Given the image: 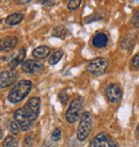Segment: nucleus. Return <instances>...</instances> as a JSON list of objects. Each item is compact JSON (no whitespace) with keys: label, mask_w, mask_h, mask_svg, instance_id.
Returning a JSON list of instances; mask_svg holds the SVG:
<instances>
[{"label":"nucleus","mask_w":139,"mask_h":147,"mask_svg":"<svg viewBox=\"0 0 139 147\" xmlns=\"http://www.w3.org/2000/svg\"><path fill=\"white\" fill-rule=\"evenodd\" d=\"M41 100L39 97L30 98L22 108H19L14 112V119L18 124L22 130L27 131L31 128L32 123L37 121L40 112Z\"/></svg>","instance_id":"nucleus-1"},{"label":"nucleus","mask_w":139,"mask_h":147,"mask_svg":"<svg viewBox=\"0 0 139 147\" xmlns=\"http://www.w3.org/2000/svg\"><path fill=\"white\" fill-rule=\"evenodd\" d=\"M32 88V82L29 80H20L12 88L9 93L7 99L12 103L20 102L28 95Z\"/></svg>","instance_id":"nucleus-2"},{"label":"nucleus","mask_w":139,"mask_h":147,"mask_svg":"<svg viewBox=\"0 0 139 147\" xmlns=\"http://www.w3.org/2000/svg\"><path fill=\"white\" fill-rule=\"evenodd\" d=\"M92 128V115L89 112H84L81 115L80 123L77 128V138L80 142L87 140Z\"/></svg>","instance_id":"nucleus-3"},{"label":"nucleus","mask_w":139,"mask_h":147,"mask_svg":"<svg viewBox=\"0 0 139 147\" xmlns=\"http://www.w3.org/2000/svg\"><path fill=\"white\" fill-rule=\"evenodd\" d=\"M82 110V99L81 98H76L74 99L71 105H70L69 109L65 113V118L66 121L71 123V124H74L78 121V118L80 116V112Z\"/></svg>","instance_id":"nucleus-4"},{"label":"nucleus","mask_w":139,"mask_h":147,"mask_svg":"<svg viewBox=\"0 0 139 147\" xmlns=\"http://www.w3.org/2000/svg\"><path fill=\"white\" fill-rule=\"evenodd\" d=\"M107 67H108V60L105 58H96L88 63L86 70L92 75L99 76L106 71Z\"/></svg>","instance_id":"nucleus-5"},{"label":"nucleus","mask_w":139,"mask_h":147,"mask_svg":"<svg viewBox=\"0 0 139 147\" xmlns=\"http://www.w3.org/2000/svg\"><path fill=\"white\" fill-rule=\"evenodd\" d=\"M89 147H116V144L109 136L105 133H99L93 138Z\"/></svg>","instance_id":"nucleus-6"},{"label":"nucleus","mask_w":139,"mask_h":147,"mask_svg":"<svg viewBox=\"0 0 139 147\" xmlns=\"http://www.w3.org/2000/svg\"><path fill=\"white\" fill-rule=\"evenodd\" d=\"M106 98L108 101L111 103H117L120 101L121 97H122V91H121L120 86L116 83H111L107 86L106 92H105Z\"/></svg>","instance_id":"nucleus-7"},{"label":"nucleus","mask_w":139,"mask_h":147,"mask_svg":"<svg viewBox=\"0 0 139 147\" xmlns=\"http://www.w3.org/2000/svg\"><path fill=\"white\" fill-rule=\"evenodd\" d=\"M18 78V75L15 73L14 70H10V71H3L0 74V90L11 86L14 84L16 80Z\"/></svg>","instance_id":"nucleus-8"},{"label":"nucleus","mask_w":139,"mask_h":147,"mask_svg":"<svg viewBox=\"0 0 139 147\" xmlns=\"http://www.w3.org/2000/svg\"><path fill=\"white\" fill-rule=\"evenodd\" d=\"M22 69L26 74H37L43 69V64L35 60H27L22 63Z\"/></svg>","instance_id":"nucleus-9"},{"label":"nucleus","mask_w":139,"mask_h":147,"mask_svg":"<svg viewBox=\"0 0 139 147\" xmlns=\"http://www.w3.org/2000/svg\"><path fill=\"white\" fill-rule=\"evenodd\" d=\"M17 37L15 36H7L0 40V52L11 51L17 45Z\"/></svg>","instance_id":"nucleus-10"},{"label":"nucleus","mask_w":139,"mask_h":147,"mask_svg":"<svg viewBox=\"0 0 139 147\" xmlns=\"http://www.w3.org/2000/svg\"><path fill=\"white\" fill-rule=\"evenodd\" d=\"M107 43H108V36L105 33H97L92 40V44L96 48L105 47Z\"/></svg>","instance_id":"nucleus-11"},{"label":"nucleus","mask_w":139,"mask_h":147,"mask_svg":"<svg viewBox=\"0 0 139 147\" xmlns=\"http://www.w3.org/2000/svg\"><path fill=\"white\" fill-rule=\"evenodd\" d=\"M25 57H26V49H25V48H22V49L19 50L18 55H16V58H14L11 62L9 63V67H10L12 70L14 69V68H16V67L18 66L20 63L24 62Z\"/></svg>","instance_id":"nucleus-12"},{"label":"nucleus","mask_w":139,"mask_h":147,"mask_svg":"<svg viewBox=\"0 0 139 147\" xmlns=\"http://www.w3.org/2000/svg\"><path fill=\"white\" fill-rule=\"evenodd\" d=\"M50 53V48L47 46H40L32 51V55L37 59H44Z\"/></svg>","instance_id":"nucleus-13"},{"label":"nucleus","mask_w":139,"mask_h":147,"mask_svg":"<svg viewBox=\"0 0 139 147\" xmlns=\"http://www.w3.org/2000/svg\"><path fill=\"white\" fill-rule=\"evenodd\" d=\"M24 19V16L20 13H14V14L9 15L7 18H5V24L9 26H14L17 25L19 22H22V20Z\"/></svg>","instance_id":"nucleus-14"},{"label":"nucleus","mask_w":139,"mask_h":147,"mask_svg":"<svg viewBox=\"0 0 139 147\" xmlns=\"http://www.w3.org/2000/svg\"><path fill=\"white\" fill-rule=\"evenodd\" d=\"M134 42H135V34L128 33L123 38L122 43H121V46H122V48H124V49H129V48H132Z\"/></svg>","instance_id":"nucleus-15"},{"label":"nucleus","mask_w":139,"mask_h":147,"mask_svg":"<svg viewBox=\"0 0 139 147\" xmlns=\"http://www.w3.org/2000/svg\"><path fill=\"white\" fill-rule=\"evenodd\" d=\"M62 55H63L62 50H57V51H55V53L51 55V57L48 59V63H49L50 65H55V64H57V63L61 60Z\"/></svg>","instance_id":"nucleus-16"},{"label":"nucleus","mask_w":139,"mask_h":147,"mask_svg":"<svg viewBox=\"0 0 139 147\" xmlns=\"http://www.w3.org/2000/svg\"><path fill=\"white\" fill-rule=\"evenodd\" d=\"M3 147H18V141L14 136H9L3 141Z\"/></svg>","instance_id":"nucleus-17"},{"label":"nucleus","mask_w":139,"mask_h":147,"mask_svg":"<svg viewBox=\"0 0 139 147\" xmlns=\"http://www.w3.org/2000/svg\"><path fill=\"white\" fill-rule=\"evenodd\" d=\"M67 34H69V31L64 27H57L54 29V35L60 37V38H65Z\"/></svg>","instance_id":"nucleus-18"},{"label":"nucleus","mask_w":139,"mask_h":147,"mask_svg":"<svg viewBox=\"0 0 139 147\" xmlns=\"http://www.w3.org/2000/svg\"><path fill=\"white\" fill-rule=\"evenodd\" d=\"M9 131L12 134H18L19 132V126L16 121H11L10 125H9Z\"/></svg>","instance_id":"nucleus-19"},{"label":"nucleus","mask_w":139,"mask_h":147,"mask_svg":"<svg viewBox=\"0 0 139 147\" xmlns=\"http://www.w3.org/2000/svg\"><path fill=\"white\" fill-rule=\"evenodd\" d=\"M81 4V1L80 0H71L69 1V3H67V7H69L70 10H76L78 7H80Z\"/></svg>","instance_id":"nucleus-20"},{"label":"nucleus","mask_w":139,"mask_h":147,"mask_svg":"<svg viewBox=\"0 0 139 147\" xmlns=\"http://www.w3.org/2000/svg\"><path fill=\"white\" fill-rule=\"evenodd\" d=\"M33 142H34V134L33 133H29L27 134L25 138V146L26 147H31Z\"/></svg>","instance_id":"nucleus-21"},{"label":"nucleus","mask_w":139,"mask_h":147,"mask_svg":"<svg viewBox=\"0 0 139 147\" xmlns=\"http://www.w3.org/2000/svg\"><path fill=\"white\" fill-rule=\"evenodd\" d=\"M132 25L136 28H139V9L135 12L132 17Z\"/></svg>","instance_id":"nucleus-22"},{"label":"nucleus","mask_w":139,"mask_h":147,"mask_svg":"<svg viewBox=\"0 0 139 147\" xmlns=\"http://www.w3.org/2000/svg\"><path fill=\"white\" fill-rule=\"evenodd\" d=\"M60 138H61V131H60V129L59 128H56L52 133H51V140L57 142V141L60 140Z\"/></svg>","instance_id":"nucleus-23"},{"label":"nucleus","mask_w":139,"mask_h":147,"mask_svg":"<svg viewBox=\"0 0 139 147\" xmlns=\"http://www.w3.org/2000/svg\"><path fill=\"white\" fill-rule=\"evenodd\" d=\"M132 67H134V68H139V52L137 55H134V58L132 59Z\"/></svg>","instance_id":"nucleus-24"},{"label":"nucleus","mask_w":139,"mask_h":147,"mask_svg":"<svg viewBox=\"0 0 139 147\" xmlns=\"http://www.w3.org/2000/svg\"><path fill=\"white\" fill-rule=\"evenodd\" d=\"M59 98H60V100H61V102L63 105H65L67 99H69V96L65 94V91H62V92L60 93V95H59Z\"/></svg>","instance_id":"nucleus-25"},{"label":"nucleus","mask_w":139,"mask_h":147,"mask_svg":"<svg viewBox=\"0 0 139 147\" xmlns=\"http://www.w3.org/2000/svg\"><path fill=\"white\" fill-rule=\"evenodd\" d=\"M40 3L44 4V5H55L56 1H40Z\"/></svg>","instance_id":"nucleus-26"},{"label":"nucleus","mask_w":139,"mask_h":147,"mask_svg":"<svg viewBox=\"0 0 139 147\" xmlns=\"http://www.w3.org/2000/svg\"><path fill=\"white\" fill-rule=\"evenodd\" d=\"M1 136H2V131H1V129H0V139H1Z\"/></svg>","instance_id":"nucleus-27"},{"label":"nucleus","mask_w":139,"mask_h":147,"mask_svg":"<svg viewBox=\"0 0 139 147\" xmlns=\"http://www.w3.org/2000/svg\"><path fill=\"white\" fill-rule=\"evenodd\" d=\"M137 132H138V134H139V125H138V127H137Z\"/></svg>","instance_id":"nucleus-28"}]
</instances>
